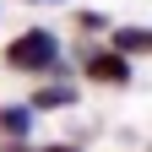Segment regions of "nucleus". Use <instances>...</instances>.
Instances as JSON below:
<instances>
[{
    "label": "nucleus",
    "instance_id": "1",
    "mask_svg": "<svg viewBox=\"0 0 152 152\" xmlns=\"http://www.w3.org/2000/svg\"><path fill=\"white\" fill-rule=\"evenodd\" d=\"M6 65L22 76H65V49L49 27H27L6 44Z\"/></svg>",
    "mask_w": 152,
    "mask_h": 152
},
{
    "label": "nucleus",
    "instance_id": "2",
    "mask_svg": "<svg viewBox=\"0 0 152 152\" xmlns=\"http://www.w3.org/2000/svg\"><path fill=\"white\" fill-rule=\"evenodd\" d=\"M82 76L98 82V87H130V60L114 54L109 44H92V49L82 54Z\"/></svg>",
    "mask_w": 152,
    "mask_h": 152
},
{
    "label": "nucleus",
    "instance_id": "3",
    "mask_svg": "<svg viewBox=\"0 0 152 152\" xmlns=\"http://www.w3.org/2000/svg\"><path fill=\"white\" fill-rule=\"evenodd\" d=\"M76 103H82V87H76L71 76H44V82L27 92L33 114H54V109H76Z\"/></svg>",
    "mask_w": 152,
    "mask_h": 152
},
{
    "label": "nucleus",
    "instance_id": "4",
    "mask_svg": "<svg viewBox=\"0 0 152 152\" xmlns=\"http://www.w3.org/2000/svg\"><path fill=\"white\" fill-rule=\"evenodd\" d=\"M109 49L125 54V60H141V54H152V33L147 27H109Z\"/></svg>",
    "mask_w": 152,
    "mask_h": 152
},
{
    "label": "nucleus",
    "instance_id": "5",
    "mask_svg": "<svg viewBox=\"0 0 152 152\" xmlns=\"http://www.w3.org/2000/svg\"><path fill=\"white\" fill-rule=\"evenodd\" d=\"M33 120H38V114L27 103H6V109H0V141H27L33 136Z\"/></svg>",
    "mask_w": 152,
    "mask_h": 152
},
{
    "label": "nucleus",
    "instance_id": "6",
    "mask_svg": "<svg viewBox=\"0 0 152 152\" xmlns=\"http://www.w3.org/2000/svg\"><path fill=\"white\" fill-rule=\"evenodd\" d=\"M76 27H82V33H109L114 22H109L103 11H92V6H87V11H76Z\"/></svg>",
    "mask_w": 152,
    "mask_h": 152
},
{
    "label": "nucleus",
    "instance_id": "7",
    "mask_svg": "<svg viewBox=\"0 0 152 152\" xmlns=\"http://www.w3.org/2000/svg\"><path fill=\"white\" fill-rule=\"evenodd\" d=\"M0 152H38L33 141H0Z\"/></svg>",
    "mask_w": 152,
    "mask_h": 152
},
{
    "label": "nucleus",
    "instance_id": "8",
    "mask_svg": "<svg viewBox=\"0 0 152 152\" xmlns=\"http://www.w3.org/2000/svg\"><path fill=\"white\" fill-rule=\"evenodd\" d=\"M38 152H76V147H65V141H49V147H38Z\"/></svg>",
    "mask_w": 152,
    "mask_h": 152
},
{
    "label": "nucleus",
    "instance_id": "9",
    "mask_svg": "<svg viewBox=\"0 0 152 152\" xmlns=\"http://www.w3.org/2000/svg\"><path fill=\"white\" fill-rule=\"evenodd\" d=\"M27 6H65V0H27Z\"/></svg>",
    "mask_w": 152,
    "mask_h": 152
}]
</instances>
